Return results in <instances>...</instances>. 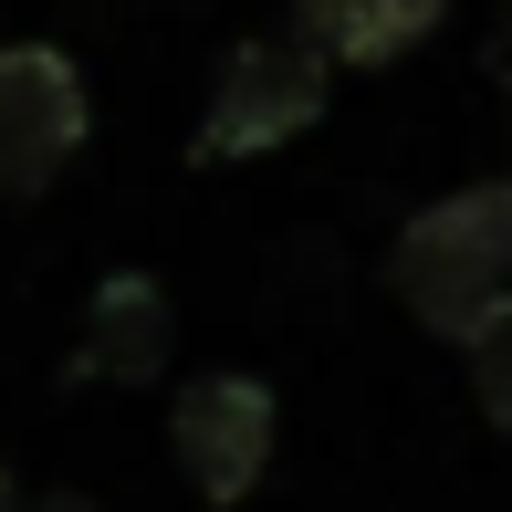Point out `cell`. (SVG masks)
Wrapping results in <instances>:
<instances>
[{"instance_id":"7a4b0ae2","label":"cell","mask_w":512,"mask_h":512,"mask_svg":"<svg viewBox=\"0 0 512 512\" xmlns=\"http://www.w3.org/2000/svg\"><path fill=\"white\" fill-rule=\"evenodd\" d=\"M324 95H335V63H324L304 32H251V42H230L220 74H209V105H199L189 157H199V168L272 157V147H293V136L324 115Z\"/></svg>"},{"instance_id":"3957f363","label":"cell","mask_w":512,"mask_h":512,"mask_svg":"<svg viewBox=\"0 0 512 512\" xmlns=\"http://www.w3.org/2000/svg\"><path fill=\"white\" fill-rule=\"evenodd\" d=\"M95 136V84L63 42H0V199H42Z\"/></svg>"},{"instance_id":"5b68a950","label":"cell","mask_w":512,"mask_h":512,"mask_svg":"<svg viewBox=\"0 0 512 512\" xmlns=\"http://www.w3.org/2000/svg\"><path fill=\"white\" fill-rule=\"evenodd\" d=\"M178 356V304L157 272H105L95 304H84V335H74V377H105V387H157Z\"/></svg>"},{"instance_id":"277c9868","label":"cell","mask_w":512,"mask_h":512,"mask_svg":"<svg viewBox=\"0 0 512 512\" xmlns=\"http://www.w3.org/2000/svg\"><path fill=\"white\" fill-rule=\"evenodd\" d=\"M272 439H283V408H272V387H262V377H241V366H209V377H189V387L168 398L178 481H189L209 512H230V502L262 492Z\"/></svg>"},{"instance_id":"52a82bcc","label":"cell","mask_w":512,"mask_h":512,"mask_svg":"<svg viewBox=\"0 0 512 512\" xmlns=\"http://www.w3.org/2000/svg\"><path fill=\"white\" fill-rule=\"evenodd\" d=\"M471 398H481V418H492V429L512 439V314L471 345Z\"/></svg>"},{"instance_id":"9c48e42d","label":"cell","mask_w":512,"mask_h":512,"mask_svg":"<svg viewBox=\"0 0 512 512\" xmlns=\"http://www.w3.org/2000/svg\"><path fill=\"white\" fill-rule=\"evenodd\" d=\"M0 512H21V492H11V471H0Z\"/></svg>"},{"instance_id":"8992f818","label":"cell","mask_w":512,"mask_h":512,"mask_svg":"<svg viewBox=\"0 0 512 512\" xmlns=\"http://www.w3.org/2000/svg\"><path fill=\"white\" fill-rule=\"evenodd\" d=\"M450 21V0H293V32L345 74H387Z\"/></svg>"},{"instance_id":"ba28073f","label":"cell","mask_w":512,"mask_h":512,"mask_svg":"<svg viewBox=\"0 0 512 512\" xmlns=\"http://www.w3.org/2000/svg\"><path fill=\"white\" fill-rule=\"evenodd\" d=\"M492 74H502V95H512V0H502V32H492Z\"/></svg>"},{"instance_id":"6da1fadb","label":"cell","mask_w":512,"mask_h":512,"mask_svg":"<svg viewBox=\"0 0 512 512\" xmlns=\"http://www.w3.org/2000/svg\"><path fill=\"white\" fill-rule=\"evenodd\" d=\"M387 293H398V314L418 335L471 356L512 314V178H471V189L418 209L387 241Z\"/></svg>"}]
</instances>
